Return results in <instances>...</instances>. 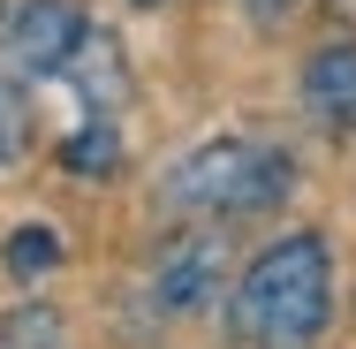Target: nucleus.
<instances>
[{
	"instance_id": "nucleus-1",
	"label": "nucleus",
	"mask_w": 356,
	"mask_h": 349,
	"mask_svg": "<svg viewBox=\"0 0 356 349\" xmlns=\"http://www.w3.org/2000/svg\"><path fill=\"white\" fill-rule=\"evenodd\" d=\"M334 311V266H326V243L318 235H281L250 258V274L235 281V334L243 342H273L296 349L311 342Z\"/></svg>"
},
{
	"instance_id": "nucleus-2",
	"label": "nucleus",
	"mask_w": 356,
	"mask_h": 349,
	"mask_svg": "<svg viewBox=\"0 0 356 349\" xmlns=\"http://www.w3.org/2000/svg\"><path fill=\"white\" fill-rule=\"evenodd\" d=\"M296 167L288 152H266V144H243V137H213L197 144L190 160H175L167 175V205L182 212H266L288 198Z\"/></svg>"
},
{
	"instance_id": "nucleus-3",
	"label": "nucleus",
	"mask_w": 356,
	"mask_h": 349,
	"mask_svg": "<svg viewBox=\"0 0 356 349\" xmlns=\"http://www.w3.org/2000/svg\"><path fill=\"white\" fill-rule=\"evenodd\" d=\"M8 61L23 76H54L69 69V54L83 46V15H76L69 0H23L15 15H8Z\"/></svg>"
},
{
	"instance_id": "nucleus-4",
	"label": "nucleus",
	"mask_w": 356,
	"mask_h": 349,
	"mask_svg": "<svg viewBox=\"0 0 356 349\" xmlns=\"http://www.w3.org/2000/svg\"><path fill=\"white\" fill-rule=\"evenodd\" d=\"M152 296H159V311H197V304H213L220 296V243L213 235L175 243L167 266H159V281H152Z\"/></svg>"
},
{
	"instance_id": "nucleus-5",
	"label": "nucleus",
	"mask_w": 356,
	"mask_h": 349,
	"mask_svg": "<svg viewBox=\"0 0 356 349\" xmlns=\"http://www.w3.org/2000/svg\"><path fill=\"white\" fill-rule=\"evenodd\" d=\"M303 99L318 122H349L356 130V38H334L303 61Z\"/></svg>"
},
{
	"instance_id": "nucleus-6",
	"label": "nucleus",
	"mask_w": 356,
	"mask_h": 349,
	"mask_svg": "<svg viewBox=\"0 0 356 349\" xmlns=\"http://www.w3.org/2000/svg\"><path fill=\"white\" fill-rule=\"evenodd\" d=\"M69 69H76V84H83V99L106 114V107H122V54H114V38H91L83 31V46L69 54Z\"/></svg>"
},
{
	"instance_id": "nucleus-7",
	"label": "nucleus",
	"mask_w": 356,
	"mask_h": 349,
	"mask_svg": "<svg viewBox=\"0 0 356 349\" xmlns=\"http://www.w3.org/2000/svg\"><path fill=\"white\" fill-rule=\"evenodd\" d=\"M54 266H61V235L46 220H31V228L8 235V274L15 281H38V274H54Z\"/></svg>"
},
{
	"instance_id": "nucleus-8",
	"label": "nucleus",
	"mask_w": 356,
	"mask_h": 349,
	"mask_svg": "<svg viewBox=\"0 0 356 349\" xmlns=\"http://www.w3.org/2000/svg\"><path fill=\"white\" fill-rule=\"evenodd\" d=\"M61 160H69V175H114V160H122V137H114V122L99 114L91 130H76L61 144Z\"/></svg>"
},
{
	"instance_id": "nucleus-9",
	"label": "nucleus",
	"mask_w": 356,
	"mask_h": 349,
	"mask_svg": "<svg viewBox=\"0 0 356 349\" xmlns=\"http://www.w3.org/2000/svg\"><path fill=\"white\" fill-rule=\"evenodd\" d=\"M61 311H46V304H23V311H8L0 319V349H61Z\"/></svg>"
},
{
	"instance_id": "nucleus-10",
	"label": "nucleus",
	"mask_w": 356,
	"mask_h": 349,
	"mask_svg": "<svg viewBox=\"0 0 356 349\" xmlns=\"http://www.w3.org/2000/svg\"><path fill=\"white\" fill-rule=\"evenodd\" d=\"M23 160V99H15V84H0V175Z\"/></svg>"
},
{
	"instance_id": "nucleus-11",
	"label": "nucleus",
	"mask_w": 356,
	"mask_h": 349,
	"mask_svg": "<svg viewBox=\"0 0 356 349\" xmlns=\"http://www.w3.org/2000/svg\"><path fill=\"white\" fill-rule=\"evenodd\" d=\"M296 8H303V0H250V15H258V23H288Z\"/></svg>"
},
{
	"instance_id": "nucleus-12",
	"label": "nucleus",
	"mask_w": 356,
	"mask_h": 349,
	"mask_svg": "<svg viewBox=\"0 0 356 349\" xmlns=\"http://www.w3.org/2000/svg\"><path fill=\"white\" fill-rule=\"evenodd\" d=\"M137 8H159V0H137Z\"/></svg>"
}]
</instances>
